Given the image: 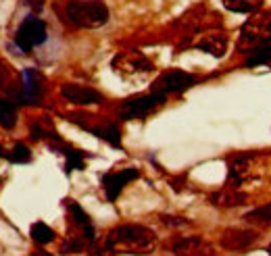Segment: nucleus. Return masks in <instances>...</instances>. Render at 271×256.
Here are the masks:
<instances>
[{"label":"nucleus","instance_id":"nucleus-23","mask_svg":"<svg viewBox=\"0 0 271 256\" xmlns=\"http://www.w3.org/2000/svg\"><path fill=\"white\" fill-rule=\"evenodd\" d=\"M84 250V240H81L79 236H69L63 246H61V252L63 254H71V252H81Z\"/></svg>","mask_w":271,"mask_h":256},{"label":"nucleus","instance_id":"nucleus-20","mask_svg":"<svg viewBox=\"0 0 271 256\" xmlns=\"http://www.w3.org/2000/svg\"><path fill=\"white\" fill-rule=\"evenodd\" d=\"M246 65L249 67H259V65H271V44L261 46L251 52V56L246 59Z\"/></svg>","mask_w":271,"mask_h":256},{"label":"nucleus","instance_id":"nucleus-14","mask_svg":"<svg viewBox=\"0 0 271 256\" xmlns=\"http://www.w3.org/2000/svg\"><path fill=\"white\" fill-rule=\"evenodd\" d=\"M196 48L205 50V52L213 54V56H217V59H219V56L226 54L228 40H226V36H223V33H209V36H205L203 40L196 44Z\"/></svg>","mask_w":271,"mask_h":256},{"label":"nucleus","instance_id":"nucleus-4","mask_svg":"<svg viewBox=\"0 0 271 256\" xmlns=\"http://www.w3.org/2000/svg\"><path fill=\"white\" fill-rule=\"evenodd\" d=\"M48 38V29H46V23L40 17H25L21 21V25L17 27L15 33V46L21 50V54L31 52L36 46H42Z\"/></svg>","mask_w":271,"mask_h":256},{"label":"nucleus","instance_id":"nucleus-12","mask_svg":"<svg viewBox=\"0 0 271 256\" xmlns=\"http://www.w3.org/2000/svg\"><path fill=\"white\" fill-rule=\"evenodd\" d=\"M69 213H71L73 223L79 227L81 238H84L86 242H94V227H92V221L86 215L84 208H81L77 202H69Z\"/></svg>","mask_w":271,"mask_h":256},{"label":"nucleus","instance_id":"nucleus-5","mask_svg":"<svg viewBox=\"0 0 271 256\" xmlns=\"http://www.w3.org/2000/svg\"><path fill=\"white\" fill-rule=\"evenodd\" d=\"M167 96L159 94V92H150V94L144 96H136L129 98L121 104L119 109V119L121 121H132V119H144L150 113H155L159 107H163Z\"/></svg>","mask_w":271,"mask_h":256},{"label":"nucleus","instance_id":"nucleus-17","mask_svg":"<svg viewBox=\"0 0 271 256\" xmlns=\"http://www.w3.org/2000/svg\"><path fill=\"white\" fill-rule=\"evenodd\" d=\"M17 125V107L13 100L0 98V127L4 129H13Z\"/></svg>","mask_w":271,"mask_h":256},{"label":"nucleus","instance_id":"nucleus-9","mask_svg":"<svg viewBox=\"0 0 271 256\" xmlns=\"http://www.w3.org/2000/svg\"><path fill=\"white\" fill-rule=\"evenodd\" d=\"M138 169L129 167V169H121V171H113V173H107V175L102 177V188H104V196H107L109 202H115L119 194L123 192V188L129 183L138 179Z\"/></svg>","mask_w":271,"mask_h":256},{"label":"nucleus","instance_id":"nucleus-11","mask_svg":"<svg viewBox=\"0 0 271 256\" xmlns=\"http://www.w3.org/2000/svg\"><path fill=\"white\" fill-rule=\"evenodd\" d=\"M257 234L249 229H228L221 236V246L228 250H246L257 242Z\"/></svg>","mask_w":271,"mask_h":256},{"label":"nucleus","instance_id":"nucleus-16","mask_svg":"<svg viewBox=\"0 0 271 256\" xmlns=\"http://www.w3.org/2000/svg\"><path fill=\"white\" fill-rule=\"evenodd\" d=\"M211 200H213V204H219V206H238L246 202V196L236 188H226L223 192L211 196Z\"/></svg>","mask_w":271,"mask_h":256},{"label":"nucleus","instance_id":"nucleus-7","mask_svg":"<svg viewBox=\"0 0 271 256\" xmlns=\"http://www.w3.org/2000/svg\"><path fill=\"white\" fill-rule=\"evenodd\" d=\"M196 84V77L180 71V69H171V71H165L155 84H152V92H159V94H178L188 88H192Z\"/></svg>","mask_w":271,"mask_h":256},{"label":"nucleus","instance_id":"nucleus-18","mask_svg":"<svg viewBox=\"0 0 271 256\" xmlns=\"http://www.w3.org/2000/svg\"><path fill=\"white\" fill-rule=\"evenodd\" d=\"M31 240L38 244V246H46V244H50L54 240V231L46 225V223H33L31 225V231H29Z\"/></svg>","mask_w":271,"mask_h":256},{"label":"nucleus","instance_id":"nucleus-24","mask_svg":"<svg viewBox=\"0 0 271 256\" xmlns=\"http://www.w3.org/2000/svg\"><path fill=\"white\" fill-rule=\"evenodd\" d=\"M267 252H269V256H271V246H269V250H267Z\"/></svg>","mask_w":271,"mask_h":256},{"label":"nucleus","instance_id":"nucleus-15","mask_svg":"<svg viewBox=\"0 0 271 256\" xmlns=\"http://www.w3.org/2000/svg\"><path fill=\"white\" fill-rule=\"evenodd\" d=\"M61 154L65 156V169L67 173L71 171H84L86 169V154L81 150H75V148H69V146H58Z\"/></svg>","mask_w":271,"mask_h":256},{"label":"nucleus","instance_id":"nucleus-10","mask_svg":"<svg viewBox=\"0 0 271 256\" xmlns=\"http://www.w3.org/2000/svg\"><path fill=\"white\" fill-rule=\"evenodd\" d=\"M61 96L73 104L81 107H90V104H100L104 98L98 90L88 88V86H77V84H65L61 86Z\"/></svg>","mask_w":271,"mask_h":256},{"label":"nucleus","instance_id":"nucleus-25","mask_svg":"<svg viewBox=\"0 0 271 256\" xmlns=\"http://www.w3.org/2000/svg\"><path fill=\"white\" fill-rule=\"evenodd\" d=\"M33 256H40V254H33Z\"/></svg>","mask_w":271,"mask_h":256},{"label":"nucleus","instance_id":"nucleus-6","mask_svg":"<svg viewBox=\"0 0 271 256\" xmlns=\"http://www.w3.org/2000/svg\"><path fill=\"white\" fill-rule=\"evenodd\" d=\"M71 121L77 123L81 129H86L94 135H98L104 142H109L115 148H121V129L113 121H96L94 117H81V115H71Z\"/></svg>","mask_w":271,"mask_h":256},{"label":"nucleus","instance_id":"nucleus-2","mask_svg":"<svg viewBox=\"0 0 271 256\" xmlns=\"http://www.w3.org/2000/svg\"><path fill=\"white\" fill-rule=\"evenodd\" d=\"M65 17L73 27L96 29L109 21V8L102 0H69L65 4Z\"/></svg>","mask_w":271,"mask_h":256},{"label":"nucleus","instance_id":"nucleus-1","mask_svg":"<svg viewBox=\"0 0 271 256\" xmlns=\"http://www.w3.org/2000/svg\"><path fill=\"white\" fill-rule=\"evenodd\" d=\"M155 234L144 225H119L107 236V248L113 252L144 254L155 246Z\"/></svg>","mask_w":271,"mask_h":256},{"label":"nucleus","instance_id":"nucleus-8","mask_svg":"<svg viewBox=\"0 0 271 256\" xmlns=\"http://www.w3.org/2000/svg\"><path fill=\"white\" fill-rule=\"evenodd\" d=\"M21 90L17 94V100L21 104H38L42 100L44 94V86H42V75L36 71V69H23L21 71Z\"/></svg>","mask_w":271,"mask_h":256},{"label":"nucleus","instance_id":"nucleus-22","mask_svg":"<svg viewBox=\"0 0 271 256\" xmlns=\"http://www.w3.org/2000/svg\"><path fill=\"white\" fill-rule=\"evenodd\" d=\"M249 221H259V223H267L271 225V204H265V206H259L255 211H251L246 215Z\"/></svg>","mask_w":271,"mask_h":256},{"label":"nucleus","instance_id":"nucleus-19","mask_svg":"<svg viewBox=\"0 0 271 256\" xmlns=\"http://www.w3.org/2000/svg\"><path fill=\"white\" fill-rule=\"evenodd\" d=\"M223 4L234 13H255L261 8L263 0H223Z\"/></svg>","mask_w":271,"mask_h":256},{"label":"nucleus","instance_id":"nucleus-21","mask_svg":"<svg viewBox=\"0 0 271 256\" xmlns=\"http://www.w3.org/2000/svg\"><path fill=\"white\" fill-rule=\"evenodd\" d=\"M8 160L10 162H17V165H23V162H29L31 160V150L23 144V142H17L13 146V150L8 152Z\"/></svg>","mask_w":271,"mask_h":256},{"label":"nucleus","instance_id":"nucleus-13","mask_svg":"<svg viewBox=\"0 0 271 256\" xmlns=\"http://www.w3.org/2000/svg\"><path fill=\"white\" fill-rule=\"evenodd\" d=\"M29 135H31V139H48L50 137V139H54V142H61V137H58L50 117L33 119L31 125H29Z\"/></svg>","mask_w":271,"mask_h":256},{"label":"nucleus","instance_id":"nucleus-3","mask_svg":"<svg viewBox=\"0 0 271 256\" xmlns=\"http://www.w3.org/2000/svg\"><path fill=\"white\" fill-rule=\"evenodd\" d=\"M271 44V10L257 13L242 25L238 38V50H257Z\"/></svg>","mask_w":271,"mask_h":256}]
</instances>
